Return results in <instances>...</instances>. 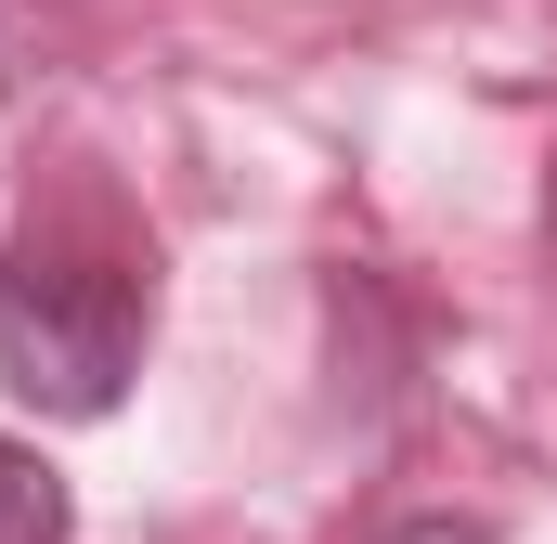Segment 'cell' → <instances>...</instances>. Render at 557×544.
I'll return each instance as SVG.
<instances>
[{"label":"cell","instance_id":"cell-1","mask_svg":"<svg viewBox=\"0 0 557 544\" xmlns=\"http://www.w3.org/2000/svg\"><path fill=\"white\" fill-rule=\"evenodd\" d=\"M156 337V272L104 221H26V247L0 260V390L39 415H117Z\"/></svg>","mask_w":557,"mask_h":544},{"label":"cell","instance_id":"cell-2","mask_svg":"<svg viewBox=\"0 0 557 544\" xmlns=\"http://www.w3.org/2000/svg\"><path fill=\"white\" fill-rule=\"evenodd\" d=\"M0 544H65V480L26 441H0Z\"/></svg>","mask_w":557,"mask_h":544},{"label":"cell","instance_id":"cell-3","mask_svg":"<svg viewBox=\"0 0 557 544\" xmlns=\"http://www.w3.org/2000/svg\"><path fill=\"white\" fill-rule=\"evenodd\" d=\"M376 544H493V532H480V519H454V506H428V519H389Z\"/></svg>","mask_w":557,"mask_h":544}]
</instances>
